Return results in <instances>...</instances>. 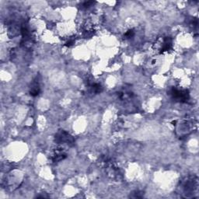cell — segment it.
<instances>
[{
    "label": "cell",
    "instance_id": "cell-1",
    "mask_svg": "<svg viewBox=\"0 0 199 199\" xmlns=\"http://www.w3.org/2000/svg\"><path fill=\"white\" fill-rule=\"evenodd\" d=\"M55 142L59 145H67L72 146L75 144L74 138L65 130H59L55 136Z\"/></svg>",
    "mask_w": 199,
    "mask_h": 199
},
{
    "label": "cell",
    "instance_id": "cell-10",
    "mask_svg": "<svg viewBox=\"0 0 199 199\" xmlns=\"http://www.w3.org/2000/svg\"><path fill=\"white\" fill-rule=\"evenodd\" d=\"M94 3H95L94 2H90V1H88V2H84L82 4V8H85V9H87V8H89V6H91V5Z\"/></svg>",
    "mask_w": 199,
    "mask_h": 199
},
{
    "label": "cell",
    "instance_id": "cell-8",
    "mask_svg": "<svg viewBox=\"0 0 199 199\" xmlns=\"http://www.w3.org/2000/svg\"><path fill=\"white\" fill-rule=\"evenodd\" d=\"M143 194H144V193H143L142 191H136L135 193H132L131 197H134V198H139V197H143Z\"/></svg>",
    "mask_w": 199,
    "mask_h": 199
},
{
    "label": "cell",
    "instance_id": "cell-2",
    "mask_svg": "<svg viewBox=\"0 0 199 199\" xmlns=\"http://www.w3.org/2000/svg\"><path fill=\"white\" fill-rule=\"evenodd\" d=\"M169 93H170L169 94L174 100L180 103H186L190 98L188 90L186 89H178V88L173 87Z\"/></svg>",
    "mask_w": 199,
    "mask_h": 199
},
{
    "label": "cell",
    "instance_id": "cell-11",
    "mask_svg": "<svg viewBox=\"0 0 199 199\" xmlns=\"http://www.w3.org/2000/svg\"><path fill=\"white\" fill-rule=\"evenodd\" d=\"M74 44H75V40L72 39V38H70V39H69L67 41H66V43H65V46L70 47V46H72V45H73Z\"/></svg>",
    "mask_w": 199,
    "mask_h": 199
},
{
    "label": "cell",
    "instance_id": "cell-6",
    "mask_svg": "<svg viewBox=\"0 0 199 199\" xmlns=\"http://www.w3.org/2000/svg\"><path fill=\"white\" fill-rule=\"evenodd\" d=\"M89 89H90L91 93H100L102 90H103V87H102L101 85L99 84V83H96V82L89 84Z\"/></svg>",
    "mask_w": 199,
    "mask_h": 199
},
{
    "label": "cell",
    "instance_id": "cell-5",
    "mask_svg": "<svg viewBox=\"0 0 199 199\" xmlns=\"http://www.w3.org/2000/svg\"><path fill=\"white\" fill-rule=\"evenodd\" d=\"M197 187V178L194 177H188L183 184V188L186 194L194 192V190Z\"/></svg>",
    "mask_w": 199,
    "mask_h": 199
},
{
    "label": "cell",
    "instance_id": "cell-7",
    "mask_svg": "<svg viewBox=\"0 0 199 199\" xmlns=\"http://www.w3.org/2000/svg\"><path fill=\"white\" fill-rule=\"evenodd\" d=\"M40 91H41V89H40L39 85L37 82H34L30 89V94L32 96H37L40 93Z\"/></svg>",
    "mask_w": 199,
    "mask_h": 199
},
{
    "label": "cell",
    "instance_id": "cell-4",
    "mask_svg": "<svg viewBox=\"0 0 199 199\" xmlns=\"http://www.w3.org/2000/svg\"><path fill=\"white\" fill-rule=\"evenodd\" d=\"M67 157V153L65 152V149L62 148V146H58V147L55 148V149L51 152L49 156V160L52 162V163H58Z\"/></svg>",
    "mask_w": 199,
    "mask_h": 199
},
{
    "label": "cell",
    "instance_id": "cell-3",
    "mask_svg": "<svg viewBox=\"0 0 199 199\" xmlns=\"http://www.w3.org/2000/svg\"><path fill=\"white\" fill-rule=\"evenodd\" d=\"M173 48V41L170 37H165L159 40L156 44V50L159 54L168 52Z\"/></svg>",
    "mask_w": 199,
    "mask_h": 199
},
{
    "label": "cell",
    "instance_id": "cell-9",
    "mask_svg": "<svg viewBox=\"0 0 199 199\" xmlns=\"http://www.w3.org/2000/svg\"><path fill=\"white\" fill-rule=\"evenodd\" d=\"M134 35H135L134 31H133V30H129V31H128L127 32L125 33V38H131L134 36Z\"/></svg>",
    "mask_w": 199,
    "mask_h": 199
}]
</instances>
